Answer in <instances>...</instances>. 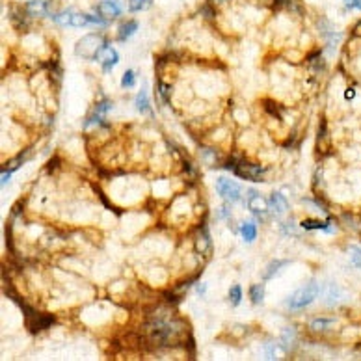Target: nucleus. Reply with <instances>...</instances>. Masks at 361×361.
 Returning a JSON list of instances; mask_svg holds the SVG:
<instances>
[{
    "label": "nucleus",
    "mask_w": 361,
    "mask_h": 361,
    "mask_svg": "<svg viewBox=\"0 0 361 361\" xmlns=\"http://www.w3.org/2000/svg\"><path fill=\"white\" fill-rule=\"evenodd\" d=\"M161 313L162 311L153 315V318L143 326V332L149 339V343L158 344V346H170L184 335V324L177 318H173L172 315H168L166 311H164V315Z\"/></svg>",
    "instance_id": "f257e3e1"
},
{
    "label": "nucleus",
    "mask_w": 361,
    "mask_h": 361,
    "mask_svg": "<svg viewBox=\"0 0 361 361\" xmlns=\"http://www.w3.org/2000/svg\"><path fill=\"white\" fill-rule=\"evenodd\" d=\"M52 19L56 21L58 24H62V26H73V28H81V26H88V24H104L103 17H99V15H88V13H76V12H62V13H56V15H52Z\"/></svg>",
    "instance_id": "f03ea898"
},
{
    "label": "nucleus",
    "mask_w": 361,
    "mask_h": 361,
    "mask_svg": "<svg viewBox=\"0 0 361 361\" xmlns=\"http://www.w3.org/2000/svg\"><path fill=\"white\" fill-rule=\"evenodd\" d=\"M106 43L104 37L101 34H88L84 35L75 47V54L76 56L84 58V60H97L101 51H103Z\"/></svg>",
    "instance_id": "7ed1b4c3"
},
{
    "label": "nucleus",
    "mask_w": 361,
    "mask_h": 361,
    "mask_svg": "<svg viewBox=\"0 0 361 361\" xmlns=\"http://www.w3.org/2000/svg\"><path fill=\"white\" fill-rule=\"evenodd\" d=\"M320 293V285L316 283V281H309L307 285H304L302 289H298L296 293L291 296V298L287 300V305H289V309H304L307 307L309 304L315 302V298L318 296Z\"/></svg>",
    "instance_id": "20e7f679"
},
{
    "label": "nucleus",
    "mask_w": 361,
    "mask_h": 361,
    "mask_svg": "<svg viewBox=\"0 0 361 361\" xmlns=\"http://www.w3.org/2000/svg\"><path fill=\"white\" fill-rule=\"evenodd\" d=\"M227 170L238 175L242 179H248V181H261L263 173L266 172V168L261 166V164H252V162L246 161H238V162H227Z\"/></svg>",
    "instance_id": "39448f33"
},
{
    "label": "nucleus",
    "mask_w": 361,
    "mask_h": 361,
    "mask_svg": "<svg viewBox=\"0 0 361 361\" xmlns=\"http://www.w3.org/2000/svg\"><path fill=\"white\" fill-rule=\"evenodd\" d=\"M19 305H23L24 311H26V324H28L30 332H39V330H45V328H51L56 318L54 315H43V313H37V311H32L30 307H26L24 304L19 302Z\"/></svg>",
    "instance_id": "423d86ee"
},
{
    "label": "nucleus",
    "mask_w": 361,
    "mask_h": 361,
    "mask_svg": "<svg viewBox=\"0 0 361 361\" xmlns=\"http://www.w3.org/2000/svg\"><path fill=\"white\" fill-rule=\"evenodd\" d=\"M216 192H218L225 201H229V203H235V201L240 199V194L242 190L240 186L235 183V181H231L227 177H220L216 181Z\"/></svg>",
    "instance_id": "0eeeda50"
},
{
    "label": "nucleus",
    "mask_w": 361,
    "mask_h": 361,
    "mask_svg": "<svg viewBox=\"0 0 361 361\" xmlns=\"http://www.w3.org/2000/svg\"><path fill=\"white\" fill-rule=\"evenodd\" d=\"M248 209H250L255 216H259V218H266L270 207L264 197H261L257 192L250 190V192H248Z\"/></svg>",
    "instance_id": "6e6552de"
},
{
    "label": "nucleus",
    "mask_w": 361,
    "mask_h": 361,
    "mask_svg": "<svg viewBox=\"0 0 361 361\" xmlns=\"http://www.w3.org/2000/svg\"><path fill=\"white\" fill-rule=\"evenodd\" d=\"M95 12L99 13V17H103L104 21L106 19H115L121 15V6L115 2V0H103L95 4Z\"/></svg>",
    "instance_id": "1a4fd4ad"
},
{
    "label": "nucleus",
    "mask_w": 361,
    "mask_h": 361,
    "mask_svg": "<svg viewBox=\"0 0 361 361\" xmlns=\"http://www.w3.org/2000/svg\"><path fill=\"white\" fill-rule=\"evenodd\" d=\"M211 248H212V240H211V235H209V229H207V225H201L197 235H195V252L201 253V255H209V253H211Z\"/></svg>",
    "instance_id": "9d476101"
},
{
    "label": "nucleus",
    "mask_w": 361,
    "mask_h": 361,
    "mask_svg": "<svg viewBox=\"0 0 361 361\" xmlns=\"http://www.w3.org/2000/svg\"><path fill=\"white\" fill-rule=\"evenodd\" d=\"M97 62L103 63V71L108 73V71H112V69L115 67V63L119 62V56H117V52H115L112 47L106 45L103 51H101V54H99Z\"/></svg>",
    "instance_id": "9b49d317"
},
{
    "label": "nucleus",
    "mask_w": 361,
    "mask_h": 361,
    "mask_svg": "<svg viewBox=\"0 0 361 361\" xmlns=\"http://www.w3.org/2000/svg\"><path fill=\"white\" fill-rule=\"evenodd\" d=\"M287 209H289V203L281 192H274L270 195V211L274 212L275 216H281L283 212H287Z\"/></svg>",
    "instance_id": "f8f14e48"
},
{
    "label": "nucleus",
    "mask_w": 361,
    "mask_h": 361,
    "mask_svg": "<svg viewBox=\"0 0 361 361\" xmlns=\"http://www.w3.org/2000/svg\"><path fill=\"white\" fill-rule=\"evenodd\" d=\"M28 15H30L28 10H23V8L13 6L10 19H12V23L15 24L17 28H26V26H28Z\"/></svg>",
    "instance_id": "ddd939ff"
},
{
    "label": "nucleus",
    "mask_w": 361,
    "mask_h": 361,
    "mask_svg": "<svg viewBox=\"0 0 361 361\" xmlns=\"http://www.w3.org/2000/svg\"><path fill=\"white\" fill-rule=\"evenodd\" d=\"M330 222H322V220H302L300 225H302V229H307V231H313V229H324L328 233H332V227H330Z\"/></svg>",
    "instance_id": "4468645a"
},
{
    "label": "nucleus",
    "mask_w": 361,
    "mask_h": 361,
    "mask_svg": "<svg viewBox=\"0 0 361 361\" xmlns=\"http://www.w3.org/2000/svg\"><path fill=\"white\" fill-rule=\"evenodd\" d=\"M134 104H136V110L140 114H151V103L149 99H147V93L143 92V90L136 95Z\"/></svg>",
    "instance_id": "2eb2a0df"
},
{
    "label": "nucleus",
    "mask_w": 361,
    "mask_h": 361,
    "mask_svg": "<svg viewBox=\"0 0 361 361\" xmlns=\"http://www.w3.org/2000/svg\"><path fill=\"white\" fill-rule=\"evenodd\" d=\"M138 30V23L136 21H125V23L119 26V34H117V39L119 41H125L129 39L134 32Z\"/></svg>",
    "instance_id": "dca6fc26"
},
{
    "label": "nucleus",
    "mask_w": 361,
    "mask_h": 361,
    "mask_svg": "<svg viewBox=\"0 0 361 361\" xmlns=\"http://www.w3.org/2000/svg\"><path fill=\"white\" fill-rule=\"evenodd\" d=\"M287 264H289V261H272V263L266 266V270H264L263 279H272V277H274L283 266H287Z\"/></svg>",
    "instance_id": "f3484780"
},
{
    "label": "nucleus",
    "mask_w": 361,
    "mask_h": 361,
    "mask_svg": "<svg viewBox=\"0 0 361 361\" xmlns=\"http://www.w3.org/2000/svg\"><path fill=\"white\" fill-rule=\"evenodd\" d=\"M240 231H242V238H244L246 242H253L255 240V236H257V225L253 224V222L242 224Z\"/></svg>",
    "instance_id": "a211bd4d"
},
{
    "label": "nucleus",
    "mask_w": 361,
    "mask_h": 361,
    "mask_svg": "<svg viewBox=\"0 0 361 361\" xmlns=\"http://www.w3.org/2000/svg\"><path fill=\"white\" fill-rule=\"evenodd\" d=\"M250 298L255 305L257 304H263V298H264V285L263 283H255V285L250 287Z\"/></svg>",
    "instance_id": "6ab92c4d"
},
{
    "label": "nucleus",
    "mask_w": 361,
    "mask_h": 361,
    "mask_svg": "<svg viewBox=\"0 0 361 361\" xmlns=\"http://www.w3.org/2000/svg\"><path fill=\"white\" fill-rule=\"evenodd\" d=\"M333 326H335V320L332 318H315L311 322V330H315V332H326V330H332Z\"/></svg>",
    "instance_id": "aec40b11"
},
{
    "label": "nucleus",
    "mask_w": 361,
    "mask_h": 361,
    "mask_svg": "<svg viewBox=\"0 0 361 361\" xmlns=\"http://www.w3.org/2000/svg\"><path fill=\"white\" fill-rule=\"evenodd\" d=\"M296 341V332H294L293 328H287L285 332L281 333V344H283V348H291Z\"/></svg>",
    "instance_id": "412c9836"
},
{
    "label": "nucleus",
    "mask_w": 361,
    "mask_h": 361,
    "mask_svg": "<svg viewBox=\"0 0 361 361\" xmlns=\"http://www.w3.org/2000/svg\"><path fill=\"white\" fill-rule=\"evenodd\" d=\"M153 4V0H129V10L131 12H142Z\"/></svg>",
    "instance_id": "4be33fe9"
},
{
    "label": "nucleus",
    "mask_w": 361,
    "mask_h": 361,
    "mask_svg": "<svg viewBox=\"0 0 361 361\" xmlns=\"http://www.w3.org/2000/svg\"><path fill=\"white\" fill-rule=\"evenodd\" d=\"M240 300H242V289H240V285H233L229 289V302L233 305H238V304H240Z\"/></svg>",
    "instance_id": "5701e85b"
},
{
    "label": "nucleus",
    "mask_w": 361,
    "mask_h": 361,
    "mask_svg": "<svg viewBox=\"0 0 361 361\" xmlns=\"http://www.w3.org/2000/svg\"><path fill=\"white\" fill-rule=\"evenodd\" d=\"M134 82H136V75H134V71H132V69L125 71V75H123V78H121V86L132 88L134 86Z\"/></svg>",
    "instance_id": "b1692460"
},
{
    "label": "nucleus",
    "mask_w": 361,
    "mask_h": 361,
    "mask_svg": "<svg viewBox=\"0 0 361 361\" xmlns=\"http://www.w3.org/2000/svg\"><path fill=\"white\" fill-rule=\"evenodd\" d=\"M158 93L161 97L164 99V103H170V97H172V88L166 82H158Z\"/></svg>",
    "instance_id": "393cba45"
},
{
    "label": "nucleus",
    "mask_w": 361,
    "mask_h": 361,
    "mask_svg": "<svg viewBox=\"0 0 361 361\" xmlns=\"http://www.w3.org/2000/svg\"><path fill=\"white\" fill-rule=\"evenodd\" d=\"M264 354H266L268 359H275V355H277V346H275V343L266 344V346H264Z\"/></svg>",
    "instance_id": "a878e982"
},
{
    "label": "nucleus",
    "mask_w": 361,
    "mask_h": 361,
    "mask_svg": "<svg viewBox=\"0 0 361 361\" xmlns=\"http://www.w3.org/2000/svg\"><path fill=\"white\" fill-rule=\"evenodd\" d=\"M108 110H112V103H110V101H103V103H99L97 106H95V112L101 115H103L104 112H108Z\"/></svg>",
    "instance_id": "bb28decb"
},
{
    "label": "nucleus",
    "mask_w": 361,
    "mask_h": 361,
    "mask_svg": "<svg viewBox=\"0 0 361 361\" xmlns=\"http://www.w3.org/2000/svg\"><path fill=\"white\" fill-rule=\"evenodd\" d=\"M350 252H352V261H354V263L361 268V250H359V248L352 246V248H350Z\"/></svg>",
    "instance_id": "cd10ccee"
},
{
    "label": "nucleus",
    "mask_w": 361,
    "mask_h": 361,
    "mask_svg": "<svg viewBox=\"0 0 361 361\" xmlns=\"http://www.w3.org/2000/svg\"><path fill=\"white\" fill-rule=\"evenodd\" d=\"M264 106H266V110H268L270 114L275 115V117L279 119L281 115H279V112H277V104H275V103H270V101H264Z\"/></svg>",
    "instance_id": "c85d7f7f"
},
{
    "label": "nucleus",
    "mask_w": 361,
    "mask_h": 361,
    "mask_svg": "<svg viewBox=\"0 0 361 361\" xmlns=\"http://www.w3.org/2000/svg\"><path fill=\"white\" fill-rule=\"evenodd\" d=\"M348 10H361V0H346Z\"/></svg>",
    "instance_id": "c756f323"
},
{
    "label": "nucleus",
    "mask_w": 361,
    "mask_h": 361,
    "mask_svg": "<svg viewBox=\"0 0 361 361\" xmlns=\"http://www.w3.org/2000/svg\"><path fill=\"white\" fill-rule=\"evenodd\" d=\"M12 173L13 172H10V170H4V172H2V186H6V184L10 183V177H12Z\"/></svg>",
    "instance_id": "7c9ffc66"
},
{
    "label": "nucleus",
    "mask_w": 361,
    "mask_h": 361,
    "mask_svg": "<svg viewBox=\"0 0 361 361\" xmlns=\"http://www.w3.org/2000/svg\"><path fill=\"white\" fill-rule=\"evenodd\" d=\"M354 35L355 37H361V21L354 26Z\"/></svg>",
    "instance_id": "2f4dec72"
},
{
    "label": "nucleus",
    "mask_w": 361,
    "mask_h": 361,
    "mask_svg": "<svg viewBox=\"0 0 361 361\" xmlns=\"http://www.w3.org/2000/svg\"><path fill=\"white\" fill-rule=\"evenodd\" d=\"M344 97H346V99H352V97H354V90H350V92L344 93Z\"/></svg>",
    "instance_id": "473e14b6"
}]
</instances>
